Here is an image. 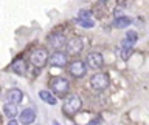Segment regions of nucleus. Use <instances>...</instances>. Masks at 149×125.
Wrapping results in <instances>:
<instances>
[{
	"mask_svg": "<svg viewBox=\"0 0 149 125\" xmlns=\"http://www.w3.org/2000/svg\"><path fill=\"white\" fill-rule=\"evenodd\" d=\"M81 108H82V100L78 94H68L67 97H65L62 111L67 116H74Z\"/></svg>",
	"mask_w": 149,
	"mask_h": 125,
	"instance_id": "nucleus-1",
	"label": "nucleus"
},
{
	"mask_svg": "<svg viewBox=\"0 0 149 125\" xmlns=\"http://www.w3.org/2000/svg\"><path fill=\"white\" fill-rule=\"evenodd\" d=\"M109 85H110V77L107 73L98 71L90 77V87L95 91H104L106 88H109Z\"/></svg>",
	"mask_w": 149,
	"mask_h": 125,
	"instance_id": "nucleus-2",
	"label": "nucleus"
},
{
	"mask_svg": "<svg viewBox=\"0 0 149 125\" xmlns=\"http://www.w3.org/2000/svg\"><path fill=\"white\" fill-rule=\"evenodd\" d=\"M50 87H51V91H53L54 94H58L59 97H64V96H67V93L70 90V82H68V79H65L62 76H58V77L51 79Z\"/></svg>",
	"mask_w": 149,
	"mask_h": 125,
	"instance_id": "nucleus-3",
	"label": "nucleus"
},
{
	"mask_svg": "<svg viewBox=\"0 0 149 125\" xmlns=\"http://www.w3.org/2000/svg\"><path fill=\"white\" fill-rule=\"evenodd\" d=\"M48 51L45 48H37L30 54V62L33 67L36 68H44L47 63H48Z\"/></svg>",
	"mask_w": 149,
	"mask_h": 125,
	"instance_id": "nucleus-4",
	"label": "nucleus"
},
{
	"mask_svg": "<svg viewBox=\"0 0 149 125\" xmlns=\"http://www.w3.org/2000/svg\"><path fill=\"white\" fill-rule=\"evenodd\" d=\"M67 42H68V39L65 36V32H62V31H54L48 36V43L54 51H61L62 48H65Z\"/></svg>",
	"mask_w": 149,
	"mask_h": 125,
	"instance_id": "nucleus-5",
	"label": "nucleus"
},
{
	"mask_svg": "<svg viewBox=\"0 0 149 125\" xmlns=\"http://www.w3.org/2000/svg\"><path fill=\"white\" fill-rule=\"evenodd\" d=\"M67 69H68V74L73 79H81L87 73V63L82 62V60H73V62L68 63Z\"/></svg>",
	"mask_w": 149,
	"mask_h": 125,
	"instance_id": "nucleus-6",
	"label": "nucleus"
},
{
	"mask_svg": "<svg viewBox=\"0 0 149 125\" xmlns=\"http://www.w3.org/2000/svg\"><path fill=\"white\" fill-rule=\"evenodd\" d=\"M82 49H84V40L78 36L68 39L67 45H65V54L67 56H78L81 54Z\"/></svg>",
	"mask_w": 149,
	"mask_h": 125,
	"instance_id": "nucleus-7",
	"label": "nucleus"
},
{
	"mask_svg": "<svg viewBox=\"0 0 149 125\" xmlns=\"http://www.w3.org/2000/svg\"><path fill=\"white\" fill-rule=\"evenodd\" d=\"M67 62H68V56L62 53V51H54L48 59V63L54 68H64L67 65Z\"/></svg>",
	"mask_w": 149,
	"mask_h": 125,
	"instance_id": "nucleus-8",
	"label": "nucleus"
},
{
	"mask_svg": "<svg viewBox=\"0 0 149 125\" xmlns=\"http://www.w3.org/2000/svg\"><path fill=\"white\" fill-rule=\"evenodd\" d=\"M104 65V57H102L101 53H96V51H92V53L87 54V67L92 69H100Z\"/></svg>",
	"mask_w": 149,
	"mask_h": 125,
	"instance_id": "nucleus-9",
	"label": "nucleus"
},
{
	"mask_svg": "<svg viewBox=\"0 0 149 125\" xmlns=\"http://www.w3.org/2000/svg\"><path fill=\"white\" fill-rule=\"evenodd\" d=\"M137 40H138V34H137V32H135V31H127V32H126V36H124V39L121 40V46L132 49L134 45L137 43Z\"/></svg>",
	"mask_w": 149,
	"mask_h": 125,
	"instance_id": "nucleus-10",
	"label": "nucleus"
},
{
	"mask_svg": "<svg viewBox=\"0 0 149 125\" xmlns=\"http://www.w3.org/2000/svg\"><path fill=\"white\" fill-rule=\"evenodd\" d=\"M11 69L16 74H19V76H25V74H26V62H25V59L17 57L11 63Z\"/></svg>",
	"mask_w": 149,
	"mask_h": 125,
	"instance_id": "nucleus-11",
	"label": "nucleus"
},
{
	"mask_svg": "<svg viewBox=\"0 0 149 125\" xmlns=\"http://www.w3.org/2000/svg\"><path fill=\"white\" fill-rule=\"evenodd\" d=\"M19 120H20V124L23 125H30L33 124L36 120V113H34V110H31V108H25L20 113V117H19Z\"/></svg>",
	"mask_w": 149,
	"mask_h": 125,
	"instance_id": "nucleus-12",
	"label": "nucleus"
},
{
	"mask_svg": "<svg viewBox=\"0 0 149 125\" xmlns=\"http://www.w3.org/2000/svg\"><path fill=\"white\" fill-rule=\"evenodd\" d=\"M132 22H134L132 17H129V16H116L113 20H112V26L113 28H126Z\"/></svg>",
	"mask_w": 149,
	"mask_h": 125,
	"instance_id": "nucleus-13",
	"label": "nucleus"
},
{
	"mask_svg": "<svg viewBox=\"0 0 149 125\" xmlns=\"http://www.w3.org/2000/svg\"><path fill=\"white\" fill-rule=\"evenodd\" d=\"M22 100H23V93L19 90V88H13V90L8 91V102L19 105Z\"/></svg>",
	"mask_w": 149,
	"mask_h": 125,
	"instance_id": "nucleus-14",
	"label": "nucleus"
},
{
	"mask_svg": "<svg viewBox=\"0 0 149 125\" xmlns=\"http://www.w3.org/2000/svg\"><path fill=\"white\" fill-rule=\"evenodd\" d=\"M3 113L8 116V117H16L17 116V105L16 104H11V102H6V104L3 105Z\"/></svg>",
	"mask_w": 149,
	"mask_h": 125,
	"instance_id": "nucleus-15",
	"label": "nucleus"
},
{
	"mask_svg": "<svg viewBox=\"0 0 149 125\" xmlns=\"http://www.w3.org/2000/svg\"><path fill=\"white\" fill-rule=\"evenodd\" d=\"M39 97H40L44 102H47L48 105H56V102H58V100H56V97L51 94L50 91H45V90L39 91Z\"/></svg>",
	"mask_w": 149,
	"mask_h": 125,
	"instance_id": "nucleus-16",
	"label": "nucleus"
},
{
	"mask_svg": "<svg viewBox=\"0 0 149 125\" xmlns=\"http://www.w3.org/2000/svg\"><path fill=\"white\" fill-rule=\"evenodd\" d=\"M130 54H132V49L124 48V46H121V45H120V48H118V56H120V59H121V60H129Z\"/></svg>",
	"mask_w": 149,
	"mask_h": 125,
	"instance_id": "nucleus-17",
	"label": "nucleus"
},
{
	"mask_svg": "<svg viewBox=\"0 0 149 125\" xmlns=\"http://www.w3.org/2000/svg\"><path fill=\"white\" fill-rule=\"evenodd\" d=\"M76 19H81V20H93L92 11H90V9H81V11L78 12Z\"/></svg>",
	"mask_w": 149,
	"mask_h": 125,
	"instance_id": "nucleus-18",
	"label": "nucleus"
},
{
	"mask_svg": "<svg viewBox=\"0 0 149 125\" xmlns=\"http://www.w3.org/2000/svg\"><path fill=\"white\" fill-rule=\"evenodd\" d=\"M74 22L82 28H93L95 26V20H81V19H74Z\"/></svg>",
	"mask_w": 149,
	"mask_h": 125,
	"instance_id": "nucleus-19",
	"label": "nucleus"
},
{
	"mask_svg": "<svg viewBox=\"0 0 149 125\" xmlns=\"http://www.w3.org/2000/svg\"><path fill=\"white\" fill-rule=\"evenodd\" d=\"M8 125H19V124H17V122H16V120H14V119H13V120H9V122H8Z\"/></svg>",
	"mask_w": 149,
	"mask_h": 125,
	"instance_id": "nucleus-20",
	"label": "nucleus"
},
{
	"mask_svg": "<svg viewBox=\"0 0 149 125\" xmlns=\"http://www.w3.org/2000/svg\"><path fill=\"white\" fill-rule=\"evenodd\" d=\"M53 125H59V124H56V122H54V124H53Z\"/></svg>",
	"mask_w": 149,
	"mask_h": 125,
	"instance_id": "nucleus-21",
	"label": "nucleus"
}]
</instances>
